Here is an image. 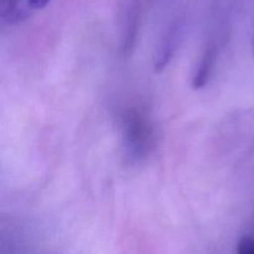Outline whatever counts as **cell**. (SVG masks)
<instances>
[{"instance_id":"obj_3","label":"cell","mask_w":254,"mask_h":254,"mask_svg":"<svg viewBox=\"0 0 254 254\" xmlns=\"http://www.w3.org/2000/svg\"><path fill=\"white\" fill-rule=\"evenodd\" d=\"M213 62V52L212 50H207L203 54L202 59H201L200 64H198L197 69H196L195 77H193V87L195 88H201L205 86L207 82L208 76H210L211 67H212Z\"/></svg>"},{"instance_id":"obj_1","label":"cell","mask_w":254,"mask_h":254,"mask_svg":"<svg viewBox=\"0 0 254 254\" xmlns=\"http://www.w3.org/2000/svg\"><path fill=\"white\" fill-rule=\"evenodd\" d=\"M123 140L127 156L138 161L145 158L153 141V128L145 114L130 111L124 117Z\"/></svg>"},{"instance_id":"obj_2","label":"cell","mask_w":254,"mask_h":254,"mask_svg":"<svg viewBox=\"0 0 254 254\" xmlns=\"http://www.w3.org/2000/svg\"><path fill=\"white\" fill-rule=\"evenodd\" d=\"M30 0H0V16L6 24H17L32 11Z\"/></svg>"},{"instance_id":"obj_4","label":"cell","mask_w":254,"mask_h":254,"mask_svg":"<svg viewBox=\"0 0 254 254\" xmlns=\"http://www.w3.org/2000/svg\"><path fill=\"white\" fill-rule=\"evenodd\" d=\"M237 254H254V237H243L237 245Z\"/></svg>"},{"instance_id":"obj_6","label":"cell","mask_w":254,"mask_h":254,"mask_svg":"<svg viewBox=\"0 0 254 254\" xmlns=\"http://www.w3.org/2000/svg\"><path fill=\"white\" fill-rule=\"evenodd\" d=\"M253 54H254V42H253Z\"/></svg>"},{"instance_id":"obj_5","label":"cell","mask_w":254,"mask_h":254,"mask_svg":"<svg viewBox=\"0 0 254 254\" xmlns=\"http://www.w3.org/2000/svg\"><path fill=\"white\" fill-rule=\"evenodd\" d=\"M31 2V6L34 10H40L44 9L47 4L50 2V0H30Z\"/></svg>"}]
</instances>
